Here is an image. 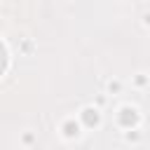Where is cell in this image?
I'll list each match as a JSON object with an SVG mask.
<instances>
[{
    "instance_id": "obj_1",
    "label": "cell",
    "mask_w": 150,
    "mask_h": 150,
    "mask_svg": "<svg viewBox=\"0 0 150 150\" xmlns=\"http://www.w3.org/2000/svg\"><path fill=\"white\" fill-rule=\"evenodd\" d=\"M84 120H87L89 124H96V120H98V117H96V110H84Z\"/></svg>"
},
{
    "instance_id": "obj_2",
    "label": "cell",
    "mask_w": 150,
    "mask_h": 150,
    "mask_svg": "<svg viewBox=\"0 0 150 150\" xmlns=\"http://www.w3.org/2000/svg\"><path fill=\"white\" fill-rule=\"evenodd\" d=\"M66 134H68V136L77 134V127H73V124H66Z\"/></svg>"
}]
</instances>
